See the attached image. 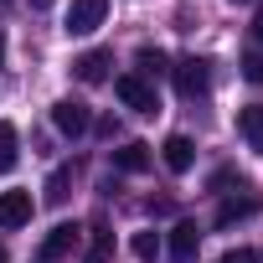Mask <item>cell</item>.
Returning <instances> with one entry per match:
<instances>
[{
  "mask_svg": "<svg viewBox=\"0 0 263 263\" xmlns=\"http://www.w3.org/2000/svg\"><path fill=\"white\" fill-rule=\"evenodd\" d=\"M171 72H176V88H181V98H201V93L212 88V62H206V57H181Z\"/></svg>",
  "mask_w": 263,
  "mask_h": 263,
  "instance_id": "obj_1",
  "label": "cell"
},
{
  "mask_svg": "<svg viewBox=\"0 0 263 263\" xmlns=\"http://www.w3.org/2000/svg\"><path fill=\"white\" fill-rule=\"evenodd\" d=\"M114 93L124 98V108H135V114H155V108H160V93H155L145 78H135V72H124V78L114 83Z\"/></svg>",
  "mask_w": 263,
  "mask_h": 263,
  "instance_id": "obj_2",
  "label": "cell"
},
{
  "mask_svg": "<svg viewBox=\"0 0 263 263\" xmlns=\"http://www.w3.org/2000/svg\"><path fill=\"white\" fill-rule=\"evenodd\" d=\"M52 124H57V135L78 140V135H88V129H93V114H88V103L62 98V103H52Z\"/></svg>",
  "mask_w": 263,
  "mask_h": 263,
  "instance_id": "obj_3",
  "label": "cell"
},
{
  "mask_svg": "<svg viewBox=\"0 0 263 263\" xmlns=\"http://www.w3.org/2000/svg\"><path fill=\"white\" fill-rule=\"evenodd\" d=\"M108 16V0H72L67 11V36H93Z\"/></svg>",
  "mask_w": 263,
  "mask_h": 263,
  "instance_id": "obj_4",
  "label": "cell"
},
{
  "mask_svg": "<svg viewBox=\"0 0 263 263\" xmlns=\"http://www.w3.org/2000/svg\"><path fill=\"white\" fill-rule=\"evenodd\" d=\"M78 242H83V227H78V222H57V227L42 237V263H57V258H67Z\"/></svg>",
  "mask_w": 263,
  "mask_h": 263,
  "instance_id": "obj_5",
  "label": "cell"
},
{
  "mask_svg": "<svg viewBox=\"0 0 263 263\" xmlns=\"http://www.w3.org/2000/svg\"><path fill=\"white\" fill-rule=\"evenodd\" d=\"M31 222V191H0V227H26Z\"/></svg>",
  "mask_w": 263,
  "mask_h": 263,
  "instance_id": "obj_6",
  "label": "cell"
},
{
  "mask_svg": "<svg viewBox=\"0 0 263 263\" xmlns=\"http://www.w3.org/2000/svg\"><path fill=\"white\" fill-rule=\"evenodd\" d=\"M108 67H114V52H103V47H93V52H83L72 62L78 83H108Z\"/></svg>",
  "mask_w": 263,
  "mask_h": 263,
  "instance_id": "obj_7",
  "label": "cell"
},
{
  "mask_svg": "<svg viewBox=\"0 0 263 263\" xmlns=\"http://www.w3.org/2000/svg\"><path fill=\"white\" fill-rule=\"evenodd\" d=\"M196 248H201L196 222H176L171 227V263H196Z\"/></svg>",
  "mask_w": 263,
  "mask_h": 263,
  "instance_id": "obj_8",
  "label": "cell"
},
{
  "mask_svg": "<svg viewBox=\"0 0 263 263\" xmlns=\"http://www.w3.org/2000/svg\"><path fill=\"white\" fill-rule=\"evenodd\" d=\"M160 150H165V165H171L176 176H186V171L196 165V145H191V135H171Z\"/></svg>",
  "mask_w": 263,
  "mask_h": 263,
  "instance_id": "obj_9",
  "label": "cell"
},
{
  "mask_svg": "<svg viewBox=\"0 0 263 263\" xmlns=\"http://www.w3.org/2000/svg\"><path fill=\"white\" fill-rule=\"evenodd\" d=\"M114 258V232H108V222L98 217L93 227H88V253H83V263H108Z\"/></svg>",
  "mask_w": 263,
  "mask_h": 263,
  "instance_id": "obj_10",
  "label": "cell"
},
{
  "mask_svg": "<svg viewBox=\"0 0 263 263\" xmlns=\"http://www.w3.org/2000/svg\"><path fill=\"white\" fill-rule=\"evenodd\" d=\"M16 160H21V135H16L11 119H0V176H11Z\"/></svg>",
  "mask_w": 263,
  "mask_h": 263,
  "instance_id": "obj_11",
  "label": "cell"
},
{
  "mask_svg": "<svg viewBox=\"0 0 263 263\" xmlns=\"http://www.w3.org/2000/svg\"><path fill=\"white\" fill-rule=\"evenodd\" d=\"M114 165H119V171H129V176H140V171H150V145H140V140H129L124 150H114Z\"/></svg>",
  "mask_w": 263,
  "mask_h": 263,
  "instance_id": "obj_12",
  "label": "cell"
},
{
  "mask_svg": "<svg viewBox=\"0 0 263 263\" xmlns=\"http://www.w3.org/2000/svg\"><path fill=\"white\" fill-rule=\"evenodd\" d=\"M165 72H171V67H165V52H160V47H140V52H135V78L150 83V78H165Z\"/></svg>",
  "mask_w": 263,
  "mask_h": 263,
  "instance_id": "obj_13",
  "label": "cell"
},
{
  "mask_svg": "<svg viewBox=\"0 0 263 263\" xmlns=\"http://www.w3.org/2000/svg\"><path fill=\"white\" fill-rule=\"evenodd\" d=\"M237 135L253 145V150H263V108L253 103V108H237Z\"/></svg>",
  "mask_w": 263,
  "mask_h": 263,
  "instance_id": "obj_14",
  "label": "cell"
},
{
  "mask_svg": "<svg viewBox=\"0 0 263 263\" xmlns=\"http://www.w3.org/2000/svg\"><path fill=\"white\" fill-rule=\"evenodd\" d=\"M253 212H258V196H227V201H222V212H217V222H222V227H232L237 217H253Z\"/></svg>",
  "mask_w": 263,
  "mask_h": 263,
  "instance_id": "obj_15",
  "label": "cell"
},
{
  "mask_svg": "<svg viewBox=\"0 0 263 263\" xmlns=\"http://www.w3.org/2000/svg\"><path fill=\"white\" fill-rule=\"evenodd\" d=\"M129 253H135L140 263H155L160 258V232H135L129 237Z\"/></svg>",
  "mask_w": 263,
  "mask_h": 263,
  "instance_id": "obj_16",
  "label": "cell"
},
{
  "mask_svg": "<svg viewBox=\"0 0 263 263\" xmlns=\"http://www.w3.org/2000/svg\"><path fill=\"white\" fill-rule=\"evenodd\" d=\"M67 186H72V171H67V165H57V171L47 176V201H52V206H62V201H67Z\"/></svg>",
  "mask_w": 263,
  "mask_h": 263,
  "instance_id": "obj_17",
  "label": "cell"
},
{
  "mask_svg": "<svg viewBox=\"0 0 263 263\" xmlns=\"http://www.w3.org/2000/svg\"><path fill=\"white\" fill-rule=\"evenodd\" d=\"M242 78H248V83H263V57H258V52L242 57Z\"/></svg>",
  "mask_w": 263,
  "mask_h": 263,
  "instance_id": "obj_18",
  "label": "cell"
},
{
  "mask_svg": "<svg viewBox=\"0 0 263 263\" xmlns=\"http://www.w3.org/2000/svg\"><path fill=\"white\" fill-rule=\"evenodd\" d=\"M217 263H263V258H258L253 248H232V253H222Z\"/></svg>",
  "mask_w": 263,
  "mask_h": 263,
  "instance_id": "obj_19",
  "label": "cell"
},
{
  "mask_svg": "<svg viewBox=\"0 0 263 263\" xmlns=\"http://www.w3.org/2000/svg\"><path fill=\"white\" fill-rule=\"evenodd\" d=\"M253 36H258V47H263V6H258V16H253Z\"/></svg>",
  "mask_w": 263,
  "mask_h": 263,
  "instance_id": "obj_20",
  "label": "cell"
},
{
  "mask_svg": "<svg viewBox=\"0 0 263 263\" xmlns=\"http://www.w3.org/2000/svg\"><path fill=\"white\" fill-rule=\"evenodd\" d=\"M47 6H52V0H31V11H47Z\"/></svg>",
  "mask_w": 263,
  "mask_h": 263,
  "instance_id": "obj_21",
  "label": "cell"
},
{
  "mask_svg": "<svg viewBox=\"0 0 263 263\" xmlns=\"http://www.w3.org/2000/svg\"><path fill=\"white\" fill-rule=\"evenodd\" d=\"M0 62H6V31H0Z\"/></svg>",
  "mask_w": 263,
  "mask_h": 263,
  "instance_id": "obj_22",
  "label": "cell"
},
{
  "mask_svg": "<svg viewBox=\"0 0 263 263\" xmlns=\"http://www.w3.org/2000/svg\"><path fill=\"white\" fill-rule=\"evenodd\" d=\"M0 263H11V253H6V248H0Z\"/></svg>",
  "mask_w": 263,
  "mask_h": 263,
  "instance_id": "obj_23",
  "label": "cell"
},
{
  "mask_svg": "<svg viewBox=\"0 0 263 263\" xmlns=\"http://www.w3.org/2000/svg\"><path fill=\"white\" fill-rule=\"evenodd\" d=\"M232 6H248V0H232Z\"/></svg>",
  "mask_w": 263,
  "mask_h": 263,
  "instance_id": "obj_24",
  "label": "cell"
},
{
  "mask_svg": "<svg viewBox=\"0 0 263 263\" xmlns=\"http://www.w3.org/2000/svg\"><path fill=\"white\" fill-rule=\"evenodd\" d=\"M0 6H6V0H0Z\"/></svg>",
  "mask_w": 263,
  "mask_h": 263,
  "instance_id": "obj_25",
  "label": "cell"
}]
</instances>
